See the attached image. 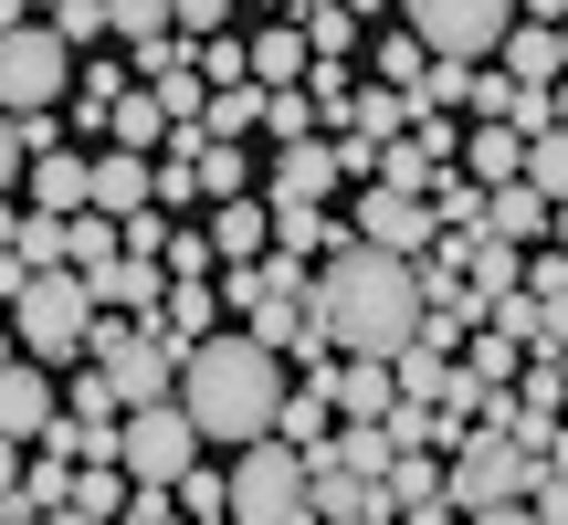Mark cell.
<instances>
[{"label": "cell", "instance_id": "39", "mask_svg": "<svg viewBox=\"0 0 568 525\" xmlns=\"http://www.w3.org/2000/svg\"><path fill=\"white\" fill-rule=\"evenodd\" d=\"M21 473H32V452H21V442H0V505L21 494Z\"/></svg>", "mask_w": 568, "mask_h": 525}, {"label": "cell", "instance_id": "8", "mask_svg": "<svg viewBox=\"0 0 568 525\" xmlns=\"http://www.w3.org/2000/svg\"><path fill=\"white\" fill-rule=\"evenodd\" d=\"M201 452H211V442L190 431V410H180V400L126 410V484H138V494H169L190 463H201Z\"/></svg>", "mask_w": 568, "mask_h": 525}, {"label": "cell", "instance_id": "15", "mask_svg": "<svg viewBox=\"0 0 568 525\" xmlns=\"http://www.w3.org/2000/svg\"><path fill=\"white\" fill-rule=\"evenodd\" d=\"M138 210H159V158L95 147V222H138Z\"/></svg>", "mask_w": 568, "mask_h": 525}, {"label": "cell", "instance_id": "18", "mask_svg": "<svg viewBox=\"0 0 568 525\" xmlns=\"http://www.w3.org/2000/svg\"><path fill=\"white\" fill-rule=\"evenodd\" d=\"M464 179H474V189H516V179H527V137H506V126L474 116V126H464Z\"/></svg>", "mask_w": 568, "mask_h": 525}, {"label": "cell", "instance_id": "5", "mask_svg": "<svg viewBox=\"0 0 568 525\" xmlns=\"http://www.w3.org/2000/svg\"><path fill=\"white\" fill-rule=\"evenodd\" d=\"M11 337H21L32 368H74L84 347H95V284L84 274H42L32 295L11 305Z\"/></svg>", "mask_w": 568, "mask_h": 525}, {"label": "cell", "instance_id": "41", "mask_svg": "<svg viewBox=\"0 0 568 525\" xmlns=\"http://www.w3.org/2000/svg\"><path fill=\"white\" fill-rule=\"evenodd\" d=\"M464 525H537V515H527V505H506V515H464Z\"/></svg>", "mask_w": 568, "mask_h": 525}, {"label": "cell", "instance_id": "2", "mask_svg": "<svg viewBox=\"0 0 568 525\" xmlns=\"http://www.w3.org/2000/svg\"><path fill=\"white\" fill-rule=\"evenodd\" d=\"M422 274L389 253H337L316 274V295H305V326H326V347L337 358H410V337H422Z\"/></svg>", "mask_w": 568, "mask_h": 525}, {"label": "cell", "instance_id": "42", "mask_svg": "<svg viewBox=\"0 0 568 525\" xmlns=\"http://www.w3.org/2000/svg\"><path fill=\"white\" fill-rule=\"evenodd\" d=\"M0 368H21V337H11V326H0Z\"/></svg>", "mask_w": 568, "mask_h": 525}, {"label": "cell", "instance_id": "24", "mask_svg": "<svg viewBox=\"0 0 568 525\" xmlns=\"http://www.w3.org/2000/svg\"><path fill=\"white\" fill-rule=\"evenodd\" d=\"M326 431H337V410H326V389H295V400H284V421H274V442L316 463V452H326Z\"/></svg>", "mask_w": 568, "mask_h": 525}, {"label": "cell", "instance_id": "37", "mask_svg": "<svg viewBox=\"0 0 568 525\" xmlns=\"http://www.w3.org/2000/svg\"><path fill=\"white\" fill-rule=\"evenodd\" d=\"M527 515H537V525H568V473H537V494H527Z\"/></svg>", "mask_w": 568, "mask_h": 525}, {"label": "cell", "instance_id": "9", "mask_svg": "<svg viewBox=\"0 0 568 525\" xmlns=\"http://www.w3.org/2000/svg\"><path fill=\"white\" fill-rule=\"evenodd\" d=\"M347 231H358L368 253H389V262H432L443 253V222H432V200H410V189H358Z\"/></svg>", "mask_w": 568, "mask_h": 525}, {"label": "cell", "instance_id": "31", "mask_svg": "<svg viewBox=\"0 0 568 525\" xmlns=\"http://www.w3.org/2000/svg\"><path fill=\"white\" fill-rule=\"evenodd\" d=\"M527 189H537L548 210H568V126H558V137H537V147H527Z\"/></svg>", "mask_w": 568, "mask_h": 525}, {"label": "cell", "instance_id": "29", "mask_svg": "<svg viewBox=\"0 0 568 525\" xmlns=\"http://www.w3.org/2000/svg\"><path fill=\"white\" fill-rule=\"evenodd\" d=\"M63 421H84V431L126 421V410H116V389H105V368H74V379H63Z\"/></svg>", "mask_w": 568, "mask_h": 525}, {"label": "cell", "instance_id": "25", "mask_svg": "<svg viewBox=\"0 0 568 525\" xmlns=\"http://www.w3.org/2000/svg\"><path fill=\"white\" fill-rule=\"evenodd\" d=\"M126 505H138V484H126V463H95V473H74V515H84V525H116Z\"/></svg>", "mask_w": 568, "mask_h": 525}, {"label": "cell", "instance_id": "14", "mask_svg": "<svg viewBox=\"0 0 568 525\" xmlns=\"http://www.w3.org/2000/svg\"><path fill=\"white\" fill-rule=\"evenodd\" d=\"M326 410H337V421H389V410H400V368L389 358H337L326 368Z\"/></svg>", "mask_w": 568, "mask_h": 525}, {"label": "cell", "instance_id": "38", "mask_svg": "<svg viewBox=\"0 0 568 525\" xmlns=\"http://www.w3.org/2000/svg\"><path fill=\"white\" fill-rule=\"evenodd\" d=\"M116 525H190V515H180V494H138V505H126Z\"/></svg>", "mask_w": 568, "mask_h": 525}, {"label": "cell", "instance_id": "10", "mask_svg": "<svg viewBox=\"0 0 568 525\" xmlns=\"http://www.w3.org/2000/svg\"><path fill=\"white\" fill-rule=\"evenodd\" d=\"M53 421H63V379H53V368H32V358H21V368H0V442H21V452H32Z\"/></svg>", "mask_w": 568, "mask_h": 525}, {"label": "cell", "instance_id": "40", "mask_svg": "<svg viewBox=\"0 0 568 525\" xmlns=\"http://www.w3.org/2000/svg\"><path fill=\"white\" fill-rule=\"evenodd\" d=\"M400 525H464V515H453V505H410Z\"/></svg>", "mask_w": 568, "mask_h": 525}, {"label": "cell", "instance_id": "11", "mask_svg": "<svg viewBox=\"0 0 568 525\" xmlns=\"http://www.w3.org/2000/svg\"><path fill=\"white\" fill-rule=\"evenodd\" d=\"M21 210H42V222H84V210H95V158H84V147H53V158H32V179H21Z\"/></svg>", "mask_w": 568, "mask_h": 525}, {"label": "cell", "instance_id": "3", "mask_svg": "<svg viewBox=\"0 0 568 525\" xmlns=\"http://www.w3.org/2000/svg\"><path fill=\"white\" fill-rule=\"evenodd\" d=\"M537 473H548V463H537L527 442H506V431L474 421L464 452L443 463V505L453 515H506V505H527V494H537Z\"/></svg>", "mask_w": 568, "mask_h": 525}, {"label": "cell", "instance_id": "21", "mask_svg": "<svg viewBox=\"0 0 568 525\" xmlns=\"http://www.w3.org/2000/svg\"><path fill=\"white\" fill-rule=\"evenodd\" d=\"M453 368H464V379H474V389L495 400V389H516V379H527V347H516V337H495V326H474Z\"/></svg>", "mask_w": 568, "mask_h": 525}, {"label": "cell", "instance_id": "34", "mask_svg": "<svg viewBox=\"0 0 568 525\" xmlns=\"http://www.w3.org/2000/svg\"><path fill=\"white\" fill-rule=\"evenodd\" d=\"M169 210H211V200H201V168H190V158H159V222H169Z\"/></svg>", "mask_w": 568, "mask_h": 525}, {"label": "cell", "instance_id": "16", "mask_svg": "<svg viewBox=\"0 0 568 525\" xmlns=\"http://www.w3.org/2000/svg\"><path fill=\"white\" fill-rule=\"evenodd\" d=\"M389 463H400V442L379 421H337L326 452H316V473H347V484H389Z\"/></svg>", "mask_w": 568, "mask_h": 525}, {"label": "cell", "instance_id": "4", "mask_svg": "<svg viewBox=\"0 0 568 525\" xmlns=\"http://www.w3.org/2000/svg\"><path fill=\"white\" fill-rule=\"evenodd\" d=\"M400 32L422 42L432 63H464V74H485V63L516 42V0H400Z\"/></svg>", "mask_w": 568, "mask_h": 525}, {"label": "cell", "instance_id": "23", "mask_svg": "<svg viewBox=\"0 0 568 525\" xmlns=\"http://www.w3.org/2000/svg\"><path fill=\"white\" fill-rule=\"evenodd\" d=\"M42 32H53L63 53H95V42H116V11H105V0H53Z\"/></svg>", "mask_w": 568, "mask_h": 525}, {"label": "cell", "instance_id": "33", "mask_svg": "<svg viewBox=\"0 0 568 525\" xmlns=\"http://www.w3.org/2000/svg\"><path fill=\"white\" fill-rule=\"evenodd\" d=\"M21 505L63 515V505H74V463H53V452H32V473H21Z\"/></svg>", "mask_w": 568, "mask_h": 525}, {"label": "cell", "instance_id": "1", "mask_svg": "<svg viewBox=\"0 0 568 525\" xmlns=\"http://www.w3.org/2000/svg\"><path fill=\"white\" fill-rule=\"evenodd\" d=\"M284 400H295V368H284L264 337H243V326H222L211 347H190V358H180V410H190V431L222 442V452L274 442Z\"/></svg>", "mask_w": 568, "mask_h": 525}, {"label": "cell", "instance_id": "20", "mask_svg": "<svg viewBox=\"0 0 568 525\" xmlns=\"http://www.w3.org/2000/svg\"><path fill=\"white\" fill-rule=\"evenodd\" d=\"M295 32H305V53H316V63H347V53H358V32H368V11H347V0H305Z\"/></svg>", "mask_w": 568, "mask_h": 525}, {"label": "cell", "instance_id": "36", "mask_svg": "<svg viewBox=\"0 0 568 525\" xmlns=\"http://www.w3.org/2000/svg\"><path fill=\"white\" fill-rule=\"evenodd\" d=\"M21 179H32V158H21V126L0 116V200H21Z\"/></svg>", "mask_w": 568, "mask_h": 525}, {"label": "cell", "instance_id": "28", "mask_svg": "<svg viewBox=\"0 0 568 525\" xmlns=\"http://www.w3.org/2000/svg\"><path fill=\"white\" fill-rule=\"evenodd\" d=\"M389 505H443V452H400V463H389Z\"/></svg>", "mask_w": 568, "mask_h": 525}, {"label": "cell", "instance_id": "6", "mask_svg": "<svg viewBox=\"0 0 568 525\" xmlns=\"http://www.w3.org/2000/svg\"><path fill=\"white\" fill-rule=\"evenodd\" d=\"M305 494H316V463L305 452H284V442L232 452V525H295Z\"/></svg>", "mask_w": 568, "mask_h": 525}, {"label": "cell", "instance_id": "35", "mask_svg": "<svg viewBox=\"0 0 568 525\" xmlns=\"http://www.w3.org/2000/svg\"><path fill=\"white\" fill-rule=\"evenodd\" d=\"M527 295H537V305L568 295V253H527Z\"/></svg>", "mask_w": 568, "mask_h": 525}, {"label": "cell", "instance_id": "7", "mask_svg": "<svg viewBox=\"0 0 568 525\" xmlns=\"http://www.w3.org/2000/svg\"><path fill=\"white\" fill-rule=\"evenodd\" d=\"M74 84V53H63L42 21L0 32V116H53V95Z\"/></svg>", "mask_w": 568, "mask_h": 525}, {"label": "cell", "instance_id": "43", "mask_svg": "<svg viewBox=\"0 0 568 525\" xmlns=\"http://www.w3.org/2000/svg\"><path fill=\"white\" fill-rule=\"evenodd\" d=\"M548 253H568V210H558V231H548Z\"/></svg>", "mask_w": 568, "mask_h": 525}, {"label": "cell", "instance_id": "19", "mask_svg": "<svg viewBox=\"0 0 568 525\" xmlns=\"http://www.w3.org/2000/svg\"><path fill=\"white\" fill-rule=\"evenodd\" d=\"M485 231H495V243H506V253H548V231H558V210L537 200L527 179H516V189H495V222H485Z\"/></svg>", "mask_w": 568, "mask_h": 525}, {"label": "cell", "instance_id": "17", "mask_svg": "<svg viewBox=\"0 0 568 525\" xmlns=\"http://www.w3.org/2000/svg\"><path fill=\"white\" fill-rule=\"evenodd\" d=\"M243 42H253V84H264V95H305L316 53H305V32H295V21H264V32H243Z\"/></svg>", "mask_w": 568, "mask_h": 525}, {"label": "cell", "instance_id": "13", "mask_svg": "<svg viewBox=\"0 0 568 525\" xmlns=\"http://www.w3.org/2000/svg\"><path fill=\"white\" fill-rule=\"evenodd\" d=\"M264 200H274V210H326V200H337V147H326V137H305V147H274V168H264Z\"/></svg>", "mask_w": 568, "mask_h": 525}, {"label": "cell", "instance_id": "44", "mask_svg": "<svg viewBox=\"0 0 568 525\" xmlns=\"http://www.w3.org/2000/svg\"><path fill=\"white\" fill-rule=\"evenodd\" d=\"M558 42H568V32H558Z\"/></svg>", "mask_w": 568, "mask_h": 525}, {"label": "cell", "instance_id": "27", "mask_svg": "<svg viewBox=\"0 0 568 525\" xmlns=\"http://www.w3.org/2000/svg\"><path fill=\"white\" fill-rule=\"evenodd\" d=\"M201 200H211V210L253 200V147H201Z\"/></svg>", "mask_w": 568, "mask_h": 525}, {"label": "cell", "instance_id": "26", "mask_svg": "<svg viewBox=\"0 0 568 525\" xmlns=\"http://www.w3.org/2000/svg\"><path fill=\"white\" fill-rule=\"evenodd\" d=\"M422 74H432V53L410 32H389V42H368V84H389V95H422Z\"/></svg>", "mask_w": 568, "mask_h": 525}, {"label": "cell", "instance_id": "22", "mask_svg": "<svg viewBox=\"0 0 568 525\" xmlns=\"http://www.w3.org/2000/svg\"><path fill=\"white\" fill-rule=\"evenodd\" d=\"M169 494H180V515H190V525H232V463H190Z\"/></svg>", "mask_w": 568, "mask_h": 525}, {"label": "cell", "instance_id": "30", "mask_svg": "<svg viewBox=\"0 0 568 525\" xmlns=\"http://www.w3.org/2000/svg\"><path fill=\"white\" fill-rule=\"evenodd\" d=\"M264 137H274V147H305V137H326L316 95H264Z\"/></svg>", "mask_w": 568, "mask_h": 525}, {"label": "cell", "instance_id": "32", "mask_svg": "<svg viewBox=\"0 0 568 525\" xmlns=\"http://www.w3.org/2000/svg\"><path fill=\"white\" fill-rule=\"evenodd\" d=\"M410 105H422V116H474V74H464V63H432Z\"/></svg>", "mask_w": 568, "mask_h": 525}, {"label": "cell", "instance_id": "12", "mask_svg": "<svg viewBox=\"0 0 568 525\" xmlns=\"http://www.w3.org/2000/svg\"><path fill=\"white\" fill-rule=\"evenodd\" d=\"M116 42L138 53V84H159L169 63H190V42H180V0H116Z\"/></svg>", "mask_w": 568, "mask_h": 525}]
</instances>
